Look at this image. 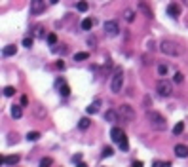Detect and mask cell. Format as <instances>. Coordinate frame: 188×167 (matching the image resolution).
<instances>
[{"instance_id":"8d00e7d4","label":"cell","mask_w":188,"mask_h":167,"mask_svg":"<svg viewBox=\"0 0 188 167\" xmlns=\"http://www.w3.org/2000/svg\"><path fill=\"white\" fill-rule=\"evenodd\" d=\"M27 103H29V99L23 95V97H21V104H27Z\"/></svg>"},{"instance_id":"7a4b0ae2","label":"cell","mask_w":188,"mask_h":167,"mask_svg":"<svg viewBox=\"0 0 188 167\" xmlns=\"http://www.w3.org/2000/svg\"><path fill=\"white\" fill-rule=\"evenodd\" d=\"M110 139L118 144V148H120V150H124V152H127V150H129L127 137H125L124 129H120V127H112V129H110Z\"/></svg>"},{"instance_id":"30bf717a","label":"cell","mask_w":188,"mask_h":167,"mask_svg":"<svg viewBox=\"0 0 188 167\" xmlns=\"http://www.w3.org/2000/svg\"><path fill=\"white\" fill-rule=\"evenodd\" d=\"M167 15L173 17V19H177L181 15V6H179V4H169V6H167Z\"/></svg>"},{"instance_id":"5bb4252c","label":"cell","mask_w":188,"mask_h":167,"mask_svg":"<svg viewBox=\"0 0 188 167\" xmlns=\"http://www.w3.org/2000/svg\"><path fill=\"white\" fill-rule=\"evenodd\" d=\"M21 116H23V108H21V104H13V106H12V118L19 120Z\"/></svg>"},{"instance_id":"f1b7e54d","label":"cell","mask_w":188,"mask_h":167,"mask_svg":"<svg viewBox=\"0 0 188 167\" xmlns=\"http://www.w3.org/2000/svg\"><path fill=\"white\" fill-rule=\"evenodd\" d=\"M48 42H50V44H51V48H53V46L57 44V36H55L53 33H51V34H48Z\"/></svg>"},{"instance_id":"d590c367","label":"cell","mask_w":188,"mask_h":167,"mask_svg":"<svg viewBox=\"0 0 188 167\" xmlns=\"http://www.w3.org/2000/svg\"><path fill=\"white\" fill-rule=\"evenodd\" d=\"M161 165H169V161H154V167H161Z\"/></svg>"},{"instance_id":"d6a6232c","label":"cell","mask_w":188,"mask_h":167,"mask_svg":"<svg viewBox=\"0 0 188 167\" xmlns=\"http://www.w3.org/2000/svg\"><path fill=\"white\" fill-rule=\"evenodd\" d=\"M72 163L80 165V163H82V156H80V154H74V156H72Z\"/></svg>"},{"instance_id":"74e56055","label":"cell","mask_w":188,"mask_h":167,"mask_svg":"<svg viewBox=\"0 0 188 167\" xmlns=\"http://www.w3.org/2000/svg\"><path fill=\"white\" fill-rule=\"evenodd\" d=\"M50 2H51V4H57V2H59V0H50Z\"/></svg>"},{"instance_id":"7402d4cb","label":"cell","mask_w":188,"mask_h":167,"mask_svg":"<svg viewBox=\"0 0 188 167\" xmlns=\"http://www.w3.org/2000/svg\"><path fill=\"white\" fill-rule=\"evenodd\" d=\"M87 8H90V4H87L86 0H80V2L76 4V10H78V12H87Z\"/></svg>"},{"instance_id":"e575fe53","label":"cell","mask_w":188,"mask_h":167,"mask_svg":"<svg viewBox=\"0 0 188 167\" xmlns=\"http://www.w3.org/2000/svg\"><path fill=\"white\" fill-rule=\"evenodd\" d=\"M34 114H40V116H44V114H46V110H44L42 106H38V108H34Z\"/></svg>"},{"instance_id":"d4e9b609","label":"cell","mask_w":188,"mask_h":167,"mask_svg":"<svg viewBox=\"0 0 188 167\" xmlns=\"http://www.w3.org/2000/svg\"><path fill=\"white\" fill-rule=\"evenodd\" d=\"M182 129H184V123L179 122V123H177L175 127H173V133H175V135H181V133H182Z\"/></svg>"},{"instance_id":"d6986e66","label":"cell","mask_w":188,"mask_h":167,"mask_svg":"<svg viewBox=\"0 0 188 167\" xmlns=\"http://www.w3.org/2000/svg\"><path fill=\"white\" fill-rule=\"evenodd\" d=\"M15 53H17V48H15V46H6V48H4V55L6 57H12Z\"/></svg>"},{"instance_id":"7c38bea8","label":"cell","mask_w":188,"mask_h":167,"mask_svg":"<svg viewBox=\"0 0 188 167\" xmlns=\"http://www.w3.org/2000/svg\"><path fill=\"white\" fill-rule=\"evenodd\" d=\"M104 120H107V122H110V123L118 122V120H120L118 110H107V112H104Z\"/></svg>"},{"instance_id":"2e32d148","label":"cell","mask_w":188,"mask_h":167,"mask_svg":"<svg viewBox=\"0 0 188 167\" xmlns=\"http://www.w3.org/2000/svg\"><path fill=\"white\" fill-rule=\"evenodd\" d=\"M139 8H141V12H143V13L146 15V17H154V15H152V10H150L148 6H146V4L143 2V0L139 2Z\"/></svg>"},{"instance_id":"ba28073f","label":"cell","mask_w":188,"mask_h":167,"mask_svg":"<svg viewBox=\"0 0 188 167\" xmlns=\"http://www.w3.org/2000/svg\"><path fill=\"white\" fill-rule=\"evenodd\" d=\"M55 87L59 89V93L63 97H69L70 95V87H69V84L65 82V78H57V80H55Z\"/></svg>"},{"instance_id":"1f68e13d","label":"cell","mask_w":188,"mask_h":167,"mask_svg":"<svg viewBox=\"0 0 188 167\" xmlns=\"http://www.w3.org/2000/svg\"><path fill=\"white\" fill-rule=\"evenodd\" d=\"M23 48H33V38H23Z\"/></svg>"},{"instance_id":"cb8c5ba5","label":"cell","mask_w":188,"mask_h":167,"mask_svg":"<svg viewBox=\"0 0 188 167\" xmlns=\"http://www.w3.org/2000/svg\"><path fill=\"white\" fill-rule=\"evenodd\" d=\"M40 139V133L38 131H29L27 133V140H38Z\"/></svg>"},{"instance_id":"3957f363","label":"cell","mask_w":188,"mask_h":167,"mask_svg":"<svg viewBox=\"0 0 188 167\" xmlns=\"http://www.w3.org/2000/svg\"><path fill=\"white\" fill-rule=\"evenodd\" d=\"M122 86H124V69L122 67H116L110 76V91L112 93H120L122 91Z\"/></svg>"},{"instance_id":"ffe728a7","label":"cell","mask_w":188,"mask_h":167,"mask_svg":"<svg viewBox=\"0 0 188 167\" xmlns=\"http://www.w3.org/2000/svg\"><path fill=\"white\" fill-rule=\"evenodd\" d=\"M90 125H91V120L90 118H82L80 122H78V127H80V129H87Z\"/></svg>"},{"instance_id":"ac0fdd59","label":"cell","mask_w":188,"mask_h":167,"mask_svg":"<svg viewBox=\"0 0 188 167\" xmlns=\"http://www.w3.org/2000/svg\"><path fill=\"white\" fill-rule=\"evenodd\" d=\"M122 15H124V19H125V21H129V23H131V21L135 19V12H133V10H129V8H127V10H124V13H122Z\"/></svg>"},{"instance_id":"5b68a950","label":"cell","mask_w":188,"mask_h":167,"mask_svg":"<svg viewBox=\"0 0 188 167\" xmlns=\"http://www.w3.org/2000/svg\"><path fill=\"white\" fill-rule=\"evenodd\" d=\"M118 114H120V120H124L125 123H129V122H133L135 120V110L129 104H120L118 106Z\"/></svg>"},{"instance_id":"4316f807","label":"cell","mask_w":188,"mask_h":167,"mask_svg":"<svg viewBox=\"0 0 188 167\" xmlns=\"http://www.w3.org/2000/svg\"><path fill=\"white\" fill-rule=\"evenodd\" d=\"M51 163H53V160H51V158H42L40 160V167H48Z\"/></svg>"},{"instance_id":"6da1fadb","label":"cell","mask_w":188,"mask_h":167,"mask_svg":"<svg viewBox=\"0 0 188 167\" xmlns=\"http://www.w3.org/2000/svg\"><path fill=\"white\" fill-rule=\"evenodd\" d=\"M160 51L169 55V57H179V55L184 53V48L175 40H161L160 42Z\"/></svg>"},{"instance_id":"83f0119b","label":"cell","mask_w":188,"mask_h":167,"mask_svg":"<svg viewBox=\"0 0 188 167\" xmlns=\"http://www.w3.org/2000/svg\"><path fill=\"white\" fill-rule=\"evenodd\" d=\"M114 154V150L110 148V146H104L103 148V158H108V156H112Z\"/></svg>"},{"instance_id":"836d02e7","label":"cell","mask_w":188,"mask_h":167,"mask_svg":"<svg viewBox=\"0 0 188 167\" xmlns=\"http://www.w3.org/2000/svg\"><path fill=\"white\" fill-rule=\"evenodd\" d=\"M55 69H57V70H65V63H63V61H57V63H55Z\"/></svg>"},{"instance_id":"f546056e","label":"cell","mask_w":188,"mask_h":167,"mask_svg":"<svg viewBox=\"0 0 188 167\" xmlns=\"http://www.w3.org/2000/svg\"><path fill=\"white\" fill-rule=\"evenodd\" d=\"M158 74L160 76H165L167 74V67L165 65H158Z\"/></svg>"},{"instance_id":"52a82bcc","label":"cell","mask_w":188,"mask_h":167,"mask_svg":"<svg viewBox=\"0 0 188 167\" xmlns=\"http://www.w3.org/2000/svg\"><path fill=\"white\" fill-rule=\"evenodd\" d=\"M103 29H104V34L107 36H118L120 34V25L116 21H107Z\"/></svg>"},{"instance_id":"e0dca14e","label":"cell","mask_w":188,"mask_h":167,"mask_svg":"<svg viewBox=\"0 0 188 167\" xmlns=\"http://www.w3.org/2000/svg\"><path fill=\"white\" fill-rule=\"evenodd\" d=\"M87 59H90V53H87V51H80V53H74V61H78V63L87 61Z\"/></svg>"},{"instance_id":"9c48e42d","label":"cell","mask_w":188,"mask_h":167,"mask_svg":"<svg viewBox=\"0 0 188 167\" xmlns=\"http://www.w3.org/2000/svg\"><path fill=\"white\" fill-rule=\"evenodd\" d=\"M46 10V2L44 0H30V13L33 15H38Z\"/></svg>"},{"instance_id":"8fae6325","label":"cell","mask_w":188,"mask_h":167,"mask_svg":"<svg viewBox=\"0 0 188 167\" xmlns=\"http://www.w3.org/2000/svg\"><path fill=\"white\" fill-rule=\"evenodd\" d=\"M175 156H177V158H188V146L177 144L175 146Z\"/></svg>"},{"instance_id":"44dd1931","label":"cell","mask_w":188,"mask_h":167,"mask_svg":"<svg viewBox=\"0 0 188 167\" xmlns=\"http://www.w3.org/2000/svg\"><path fill=\"white\" fill-rule=\"evenodd\" d=\"M2 93H4V97H13V95H15V87L6 86V87L2 89Z\"/></svg>"},{"instance_id":"484cf974","label":"cell","mask_w":188,"mask_h":167,"mask_svg":"<svg viewBox=\"0 0 188 167\" xmlns=\"http://www.w3.org/2000/svg\"><path fill=\"white\" fill-rule=\"evenodd\" d=\"M173 80H175L177 84H182V82H184V76H182V72H175V74H173Z\"/></svg>"},{"instance_id":"9a60e30c","label":"cell","mask_w":188,"mask_h":167,"mask_svg":"<svg viewBox=\"0 0 188 167\" xmlns=\"http://www.w3.org/2000/svg\"><path fill=\"white\" fill-rule=\"evenodd\" d=\"M99 108H101V101H93L87 106V114H95V112H99Z\"/></svg>"},{"instance_id":"603a6c76","label":"cell","mask_w":188,"mask_h":167,"mask_svg":"<svg viewBox=\"0 0 188 167\" xmlns=\"http://www.w3.org/2000/svg\"><path fill=\"white\" fill-rule=\"evenodd\" d=\"M91 27H93V19H84L82 21V29L84 30H90Z\"/></svg>"},{"instance_id":"277c9868","label":"cell","mask_w":188,"mask_h":167,"mask_svg":"<svg viewBox=\"0 0 188 167\" xmlns=\"http://www.w3.org/2000/svg\"><path fill=\"white\" fill-rule=\"evenodd\" d=\"M146 118H148V122H150V125H152L154 129H160V131H164V129L167 127L165 118L161 116L160 112H148V114H146Z\"/></svg>"},{"instance_id":"8992f818","label":"cell","mask_w":188,"mask_h":167,"mask_svg":"<svg viewBox=\"0 0 188 167\" xmlns=\"http://www.w3.org/2000/svg\"><path fill=\"white\" fill-rule=\"evenodd\" d=\"M156 91H158L160 97H169L171 93H173V84L167 82V80H160L156 84Z\"/></svg>"},{"instance_id":"4dcf8cb0","label":"cell","mask_w":188,"mask_h":167,"mask_svg":"<svg viewBox=\"0 0 188 167\" xmlns=\"http://www.w3.org/2000/svg\"><path fill=\"white\" fill-rule=\"evenodd\" d=\"M33 33H34V36H38V38H42V36H44L46 33H44V29H42V27H38V29H34L33 30Z\"/></svg>"},{"instance_id":"4fadbf2b","label":"cell","mask_w":188,"mask_h":167,"mask_svg":"<svg viewBox=\"0 0 188 167\" xmlns=\"http://www.w3.org/2000/svg\"><path fill=\"white\" fill-rule=\"evenodd\" d=\"M19 156L17 154H13V156H8V158H4L2 160V165H17L19 163Z\"/></svg>"}]
</instances>
